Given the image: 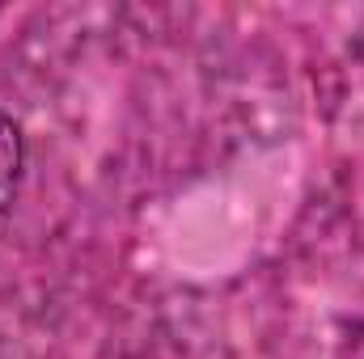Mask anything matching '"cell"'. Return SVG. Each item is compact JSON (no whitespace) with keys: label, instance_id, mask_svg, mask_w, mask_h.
<instances>
[{"label":"cell","instance_id":"7a4b0ae2","mask_svg":"<svg viewBox=\"0 0 364 359\" xmlns=\"http://www.w3.org/2000/svg\"><path fill=\"white\" fill-rule=\"evenodd\" d=\"M348 359H364V326L352 334V347H348Z\"/></svg>","mask_w":364,"mask_h":359},{"label":"cell","instance_id":"6da1fadb","mask_svg":"<svg viewBox=\"0 0 364 359\" xmlns=\"http://www.w3.org/2000/svg\"><path fill=\"white\" fill-rule=\"evenodd\" d=\"M21 170H26V136L17 127V118H9L0 110V220L9 216V207L17 199Z\"/></svg>","mask_w":364,"mask_h":359}]
</instances>
